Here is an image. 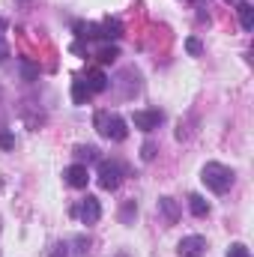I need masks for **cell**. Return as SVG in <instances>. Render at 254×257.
Here are the masks:
<instances>
[{
	"label": "cell",
	"mask_w": 254,
	"mask_h": 257,
	"mask_svg": "<svg viewBox=\"0 0 254 257\" xmlns=\"http://www.w3.org/2000/svg\"><path fill=\"white\" fill-rule=\"evenodd\" d=\"M75 212L81 215V221H84V224H96V221L102 218V203H99V197L87 194V197L81 200V206H78Z\"/></svg>",
	"instance_id": "cell-6"
},
{
	"label": "cell",
	"mask_w": 254,
	"mask_h": 257,
	"mask_svg": "<svg viewBox=\"0 0 254 257\" xmlns=\"http://www.w3.org/2000/svg\"><path fill=\"white\" fill-rule=\"evenodd\" d=\"M6 60H9V42L0 36V63H6Z\"/></svg>",
	"instance_id": "cell-23"
},
{
	"label": "cell",
	"mask_w": 254,
	"mask_h": 257,
	"mask_svg": "<svg viewBox=\"0 0 254 257\" xmlns=\"http://www.w3.org/2000/svg\"><path fill=\"white\" fill-rule=\"evenodd\" d=\"M0 150H15V135H9L6 128L0 132Z\"/></svg>",
	"instance_id": "cell-22"
},
{
	"label": "cell",
	"mask_w": 254,
	"mask_h": 257,
	"mask_svg": "<svg viewBox=\"0 0 254 257\" xmlns=\"http://www.w3.org/2000/svg\"><path fill=\"white\" fill-rule=\"evenodd\" d=\"M156 150H159V147H156L153 141H147V144L141 147V159H144V162H153V159H156Z\"/></svg>",
	"instance_id": "cell-21"
},
{
	"label": "cell",
	"mask_w": 254,
	"mask_h": 257,
	"mask_svg": "<svg viewBox=\"0 0 254 257\" xmlns=\"http://www.w3.org/2000/svg\"><path fill=\"white\" fill-rule=\"evenodd\" d=\"M66 254H69V251H66V242H57V245H54V251H51L48 257H66Z\"/></svg>",
	"instance_id": "cell-24"
},
{
	"label": "cell",
	"mask_w": 254,
	"mask_h": 257,
	"mask_svg": "<svg viewBox=\"0 0 254 257\" xmlns=\"http://www.w3.org/2000/svg\"><path fill=\"white\" fill-rule=\"evenodd\" d=\"M111 84H114V87H120V93H117L120 99H132V96L141 90V75H138L135 69H123Z\"/></svg>",
	"instance_id": "cell-4"
},
{
	"label": "cell",
	"mask_w": 254,
	"mask_h": 257,
	"mask_svg": "<svg viewBox=\"0 0 254 257\" xmlns=\"http://www.w3.org/2000/svg\"><path fill=\"white\" fill-rule=\"evenodd\" d=\"M239 24H242V30H254V6L251 3H239Z\"/></svg>",
	"instance_id": "cell-15"
},
{
	"label": "cell",
	"mask_w": 254,
	"mask_h": 257,
	"mask_svg": "<svg viewBox=\"0 0 254 257\" xmlns=\"http://www.w3.org/2000/svg\"><path fill=\"white\" fill-rule=\"evenodd\" d=\"M99 27H102V39H108V42L123 36V21H120V18H105Z\"/></svg>",
	"instance_id": "cell-12"
},
{
	"label": "cell",
	"mask_w": 254,
	"mask_h": 257,
	"mask_svg": "<svg viewBox=\"0 0 254 257\" xmlns=\"http://www.w3.org/2000/svg\"><path fill=\"white\" fill-rule=\"evenodd\" d=\"M72 156L78 159V165H96V162H102L99 150H96V147H87V144L75 147V153H72Z\"/></svg>",
	"instance_id": "cell-11"
},
{
	"label": "cell",
	"mask_w": 254,
	"mask_h": 257,
	"mask_svg": "<svg viewBox=\"0 0 254 257\" xmlns=\"http://www.w3.org/2000/svg\"><path fill=\"white\" fill-rule=\"evenodd\" d=\"M159 212L165 215V224H168V227L180 221V203H177L174 197H159Z\"/></svg>",
	"instance_id": "cell-10"
},
{
	"label": "cell",
	"mask_w": 254,
	"mask_h": 257,
	"mask_svg": "<svg viewBox=\"0 0 254 257\" xmlns=\"http://www.w3.org/2000/svg\"><path fill=\"white\" fill-rule=\"evenodd\" d=\"M108 81H111V78H108L102 69H90V72L84 75V84L90 87L93 96H96V93H105V90H108Z\"/></svg>",
	"instance_id": "cell-9"
},
{
	"label": "cell",
	"mask_w": 254,
	"mask_h": 257,
	"mask_svg": "<svg viewBox=\"0 0 254 257\" xmlns=\"http://www.w3.org/2000/svg\"><path fill=\"white\" fill-rule=\"evenodd\" d=\"M18 69H21V78H24V81H30V84H33V81L39 78V66H33L30 60H27V57H24V60L18 63Z\"/></svg>",
	"instance_id": "cell-18"
},
{
	"label": "cell",
	"mask_w": 254,
	"mask_h": 257,
	"mask_svg": "<svg viewBox=\"0 0 254 257\" xmlns=\"http://www.w3.org/2000/svg\"><path fill=\"white\" fill-rule=\"evenodd\" d=\"M177 254L180 257H203L206 254V239L203 236H186L177 245Z\"/></svg>",
	"instance_id": "cell-8"
},
{
	"label": "cell",
	"mask_w": 254,
	"mask_h": 257,
	"mask_svg": "<svg viewBox=\"0 0 254 257\" xmlns=\"http://www.w3.org/2000/svg\"><path fill=\"white\" fill-rule=\"evenodd\" d=\"M200 180L206 183V189H209V192L224 194L230 186H233L236 174H233L227 165H221V162H206V165H203V171H200Z\"/></svg>",
	"instance_id": "cell-1"
},
{
	"label": "cell",
	"mask_w": 254,
	"mask_h": 257,
	"mask_svg": "<svg viewBox=\"0 0 254 257\" xmlns=\"http://www.w3.org/2000/svg\"><path fill=\"white\" fill-rule=\"evenodd\" d=\"M135 218H138V203H135V200H126V203L120 206V221H123L126 227H132Z\"/></svg>",
	"instance_id": "cell-14"
},
{
	"label": "cell",
	"mask_w": 254,
	"mask_h": 257,
	"mask_svg": "<svg viewBox=\"0 0 254 257\" xmlns=\"http://www.w3.org/2000/svg\"><path fill=\"white\" fill-rule=\"evenodd\" d=\"M90 96H93V93H90V87L84 84V78H75V81H72V102H75V105H87Z\"/></svg>",
	"instance_id": "cell-13"
},
{
	"label": "cell",
	"mask_w": 254,
	"mask_h": 257,
	"mask_svg": "<svg viewBox=\"0 0 254 257\" xmlns=\"http://www.w3.org/2000/svg\"><path fill=\"white\" fill-rule=\"evenodd\" d=\"M132 123L135 128H141V132H156V128L165 123V114L162 111H135V117H132Z\"/></svg>",
	"instance_id": "cell-5"
},
{
	"label": "cell",
	"mask_w": 254,
	"mask_h": 257,
	"mask_svg": "<svg viewBox=\"0 0 254 257\" xmlns=\"http://www.w3.org/2000/svg\"><path fill=\"white\" fill-rule=\"evenodd\" d=\"M0 30H6V21H3V18H0Z\"/></svg>",
	"instance_id": "cell-26"
},
{
	"label": "cell",
	"mask_w": 254,
	"mask_h": 257,
	"mask_svg": "<svg viewBox=\"0 0 254 257\" xmlns=\"http://www.w3.org/2000/svg\"><path fill=\"white\" fill-rule=\"evenodd\" d=\"M63 180L72 186V189H87V183H90V171H87V165H69L63 171Z\"/></svg>",
	"instance_id": "cell-7"
},
{
	"label": "cell",
	"mask_w": 254,
	"mask_h": 257,
	"mask_svg": "<svg viewBox=\"0 0 254 257\" xmlns=\"http://www.w3.org/2000/svg\"><path fill=\"white\" fill-rule=\"evenodd\" d=\"M114 257H129V251H117V254H114Z\"/></svg>",
	"instance_id": "cell-25"
},
{
	"label": "cell",
	"mask_w": 254,
	"mask_h": 257,
	"mask_svg": "<svg viewBox=\"0 0 254 257\" xmlns=\"http://www.w3.org/2000/svg\"><path fill=\"white\" fill-rule=\"evenodd\" d=\"M227 257H251V251H248V245H242V242H230Z\"/></svg>",
	"instance_id": "cell-19"
},
{
	"label": "cell",
	"mask_w": 254,
	"mask_h": 257,
	"mask_svg": "<svg viewBox=\"0 0 254 257\" xmlns=\"http://www.w3.org/2000/svg\"><path fill=\"white\" fill-rule=\"evenodd\" d=\"M96 57H99V63H114V60L120 57V48L108 42V45H102V48H99V54H96Z\"/></svg>",
	"instance_id": "cell-17"
},
{
	"label": "cell",
	"mask_w": 254,
	"mask_h": 257,
	"mask_svg": "<svg viewBox=\"0 0 254 257\" xmlns=\"http://www.w3.org/2000/svg\"><path fill=\"white\" fill-rule=\"evenodd\" d=\"M186 51H189L191 57H200V54H203V45H200V39H194V36H191V39H186Z\"/></svg>",
	"instance_id": "cell-20"
},
{
	"label": "cell",
	"mask_w": 254,
	"mask_h": 257,
	"mask_svg": "<svg viewBox=\"0 0 254 257\" xmlns=\"http://www.w3.org/2000/svg\"><path fill=\"white\" fill-rule=\"evenodd\" d=\"M189 206H191V212L197 215V218H203V215H209V203L200 197V194H189Z\"/></svg>",
	"instance_id": "cell-16"
},
{
	"label": "cell",
	"mask_w": 254,
	"mask_h": 257,
	"mask_svg": "<svg viewBox=\"0 0 254 257\" xmlns=\"http://www.w3.org/2000/svg\"><path fill=\"white\" fill-rule=\"evenodd\" d=\"M99 186L105 189V192H114V189H120V183H123V177H126V168L117 162V159H102L99 162Z\"/></svg>",
	"instance_id": "cell-3"
},
{
	"label": "cell",
	"mask_w": 254,
	"mask_h": 257,
	"mask_svg": "<svg viewBox=\"0 0 254 257\" xmlns=\"http://www.w3.org/2000/svg\"><path fill=\"white\" fill-rule=\"evenodd\" d=\"M93 126H96V132H99L102 138H108V141H126L129 138L126 120H123L120 114H111V111H96Z\"/></svg>",
	"instance_id": "cell-2"
}]
</instances>
